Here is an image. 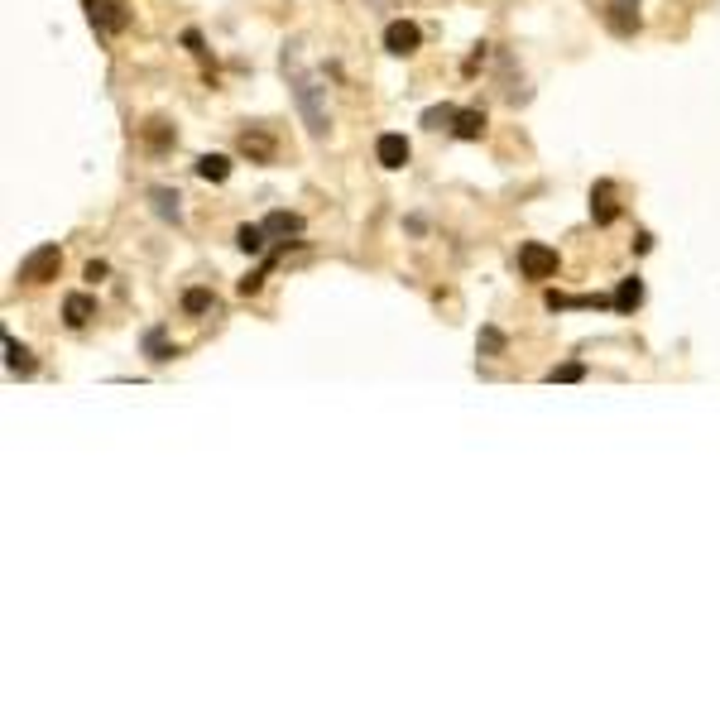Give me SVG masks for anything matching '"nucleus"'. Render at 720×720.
<instances>
[{"label":"nucleus","instance_id":"f257e3e1","mask_svg":"<svg viewBox=\"0 0 720 720\" xmlns=\"http://www.w3.org/2000/svg\"><path fill=\"white\" fill-rule=\"evenodd\" d=\"M279 67H283V77H289V87H293V101H298V115H303V125H308V135L327 139V130H332V115H327V87L303 67L298 44H283Z\"/></svg>","mask_w":720,"mask_h":720},{"label":"nucleus","instance_id":"f03ea898","mask_svg":"<svg viewBox=\"0 0 720 720\" xmlns=\"http://www.w3.org/2000/svg\"><path fill=\"white\" fill-rule=\"evenodd\" d=\"M558 269H562V255L552 250V245H542V241H524V245H518V274H524V279L542 283V279H558Z\"/></svg>","mask_w":720,"mask_h":720},{"label":"nucleus","instance_id":"7ed1b4c3","mask_svg":"<svg viewBox=\"0 0 720 720\" xmlns=\"http://www.w3.org/2000/svg\"><path fill=\"white\" fill-rule=\"evenodd\" d=\"M82 10H87V25L97 29V39H111V34L130 29V10L121 0H82Z\"/></svg>","mask_w":720,"mask_h":720},{"label":"nucleus","instance_id":"20e7f679","mask_svg":"<svg viewBox=\"0 0 720 720\" xmlns=\"http://www.w3.org/2000/svg\"><path fill=\"white\" fill-rule=\"evenodd\" d=\"M58 269H63V250L49 241V245H39V250H29L25 259H20L15 279L20 283H49V279H58Z\"/></svg>","mask_w":720,"mask_h":720},{"label":"nucleus","instance_id":"39448f33","mask_svg":"<svg viewBox=\"0 0 720 720\" xmlns=\"http://www.w3.org/2000/svg\"><path fill=\"white\" fill-rule=\"evenodd\" d=\"M265 231H269V241L279 245V250H293V245H303V217L298 211H269L265 217Z\"/></svg>","mask_w":720,"mask_h":720},{"label":"nucleus","instance_id":"423d86ee","mask_svg":"<svg viewBox=\"0 0 720 720\" xmlns=\"http://www.w3.org/2000/svg\"><path fill=\"white\" fill-rule=\"evenodd\" d=\"M418 49H423V29L413 25V20H389V25H384V53L408 58Z\"/></svg>","mask_w":720,"mask_h":720},{"label":"nucleus","instance_id":"0eeeda50","mask_svg":"<svg viewBox=\"0 0 720 720\" xmlns=\"http://www.w3.org/2000/svg\"><path fill=\"white\" fill-rule=\"evenodd\" d=\"M408 159H413V145H408L404 135H399V130H384V135L375 139V163H380V169L399 173Z\"/></svg>","mask_w":720,"mask_h":720},{"label":"nucleus","instance_id":"6e6552de","mask_svg":"<svg viewBox=\"0 0 720 720\" xmlns=\"http://www.w3.org/2000/svg\"><path fill=\"white\" fill-rule=\"evenodd\" d=\"M548 313H591V308H610L615 313V298H600V293H558L548 289Z\"/></svg>","mask_w":720,"mask_h":720},{"label":"nucleus","instance_id":"1a4fd4ad","mask_svg":"<svg viewBox=\"0 0 720 720\" xmlns=\"http://www.w3.org/2000/svg\"><path fill=\"white\" fill-rule=\"evenodd\" d=\"M639 0H605V29L620 34V39H634L639 34Z\"/></svg>","mask_w":720,"mask_h":720},{"label":"nucleus","instance_id":"9d476101","mask_svg":"<svg viewBox=\"0 0 720 720\" xmlns=\"http://www.w3.org/2000/svg\"><path fill=\"white\" fill-rule=\"evenodd\" d=\"M591 221H596V226H615V221H620L615 183H610V178H600V183L591 187Z\"/></svg>","mask_w":720,"mask_h":720},{"label":"nucleus","instance_id":"9b49d317","mask_svg":"<svg viewBox=\"0 0 720 720\" xmlns=\"http://www.w3.org/2000/svg\"><path fill=\"white\" fill-rule=\"evenodd\" d=\"M149 211L169 226H183V193L178 187H149Z\"/></svg>","mask_w":720,"mask_h":720},{"label":"nucleus","instance_id":"f8f14e48","mask_svg":"<svg viewBox=\"0 0 720 720\" xmlns=\"http://www.w3.org/2000/svg\"><path fill=\"white\" fill-rule=\"evenodd\" d=\"M91 317H97V298H91V293H67L63 298V327L67 332H82Z\"/></svg>","mask_w":720,"mask_h":720},{"label":"nucleus","instance_id":"ddd939ff","mask_svg":"<svg viewBox=\"0 0 720 720\" xmlns=\"http://www.w3.org/2000/svg\"><path fill=\"white\" fill-rule=\"evenodd\" d=\"M241 154L250 159V163H274V135H269V130H259V125L241 130Z\"/></svg>","mask_w":720,"mask_h":720},{"label":"nucleus","instance_id":"4468645a","mask_svg":"<svg viewBox=\"0 0 720 720\" xmlns=\"http://www.w3.org/2000/svg\"><path fill=\"white\" fill-rule=\"evenodd\" d=\"M5 370L15 375V380H34V375H39V356H34L29 346H20L15 336H5Z\"/></svg>","mask_w":720,"mask_h":720},{"label":"nucleus","instance_id":"2eb2a0df","mask_svg":"<svg viewBox=\"0 0 720 720\" xmlns=\"http://www.w3.org/2000/svg\"><path fill=\"white\" fill-rule=\"evenodd\" d=\"M610 298H615V313L620 317H634L644 308V279L639 274H624L620 283H615V293H610Z\"/></svg>","mask_w":720,"mask_h":720},{"label":"nucleus","instance_id":"dca6fc26","mask_svg":"<svg viewBox=\"0 0 720 720\" xmlns=\"http://www.w3.org/2000/svg\"><path fill=\"white\" fill-rule=\"evenodd\" d=\"M139 139H145V149H149V154H169V149L178 145V130H173L169 121H159V115H154V121H145V125H139Z\"/></svg>","mask_w":720,"mask_h":720},{"label":"nucleus","instance_id":"f3484780","mask_svg":"<svg viewBox=\"0 0 720 720\" xmlns=\"http://www.w3.org/2000/svg\"><path fill=\"white\" fill-rule=\"evenodd\" d=\"M447 135H452V139H462V145H471V139H480V135H486V111H480V106H462Z\"/></svg>","mask_w":720,"mask_h":720},{"label":"nucleus","instance_id":"a211bd4d","mask_svg":"<svg viewBox=\"0 0 720 720\" xmlns=\"http://www.w3.org/2000/svg\"><path fill=\"white\" fill-rule=\"evenodd\" d=\"M269 245H274V241H269V231H265V221H245V226H235V250H241V255H269Z\"/></svg>","mask_w":720,"mask_h":720},{"label":"nucleus","instance_id":"6ab92c4d","mask_svg":"<svg viewBox=\"0 0 720 720\" xmlns=\"http://www.w3.org/2000/svg\"><path fill=\"white\" fill-rule=\"evenodd\" d=\"M139 346H145L149 365H169L173 356H178V346H169V332H163V327H149V332L139 336Z\"/></svg>","mask_w":720,"mask_h":720},{"label":"nucleus","instance_id":"aec40b11","mask_svg":"<svg viewBox=\"0 0 720 720\" xmlns=\"http://www.w3.org/2000/svg\"><path fill=\"white\" fill-rule=\"evenodd\" d=\"M231 169H235V163H231L226 154H197V163H193V173H197L202 183H226Z\"/></svg>","mask_w":720,"mask_h":720},{"label":"nucleus","instance_id":"412c9836","mask_svg":"<svg viewBox=\"0 0 720 720\" xmlns=\"http://www.w3.org/2000/svg\"><path fill=\"white\" fill-rule=\"evenodd\" d=\"M476 356H486V360H500V356H510V336L500 332V327H480V336H476Z\"/></svg>","mask_w":720,"mask_h":720},{"label":"nucleus","instance_id":"4be33fe9","mask_svg":"<svg viewBox=\"0 0 720 720\" xmlns=\"http://www.w3.org/2000/svg\"><path fill=\"white\" fill-rule=\"evenodd\" d=\"M178 308H183V317H207V313H217V293L211 289H183Z\"/></svg>","mask_w":720,"mask_h":720},{"label":"nucleus","instance_id":"5701e85b","mask_svg":"<svg viewBox=\"0 0 720 720\" xmlns=\"http://www.w3.org/2000/svg\"><path fill=\"white\" fill-rule=\"evenodd\" d=\"M456 111H462V106H452V101H442V106H428V111H423V130H452Z\"/></svg>","mask_w":720,"mask_h":720},{"label":"nucleus","instance_id":"b1692460","mask_svg":"<svg viewBox=\"0 0 720 720\" xmlns=\"http://www.w3.org/2000/svg\"><path fill=\"white\" fill-rule=\"evenodd\" d=\"M586 380V365L582 360H562L548 370V384H582Z\"/></svg>","mask_w":720,"mask_h":720},{"label":"nucleus","instance_id":"393cba45","mask_svg":"<svg viewBox=\"0 0 720 720\" xmlns=\"http://www.w3.org/2000/svg\"><path fill=\"white\" fill-rule=\"evenodd\" d=\"M183 49H187V53H193V58H202V63H207V58H211V49H207V39H202V29H183Z\"/></svg>","mask_w":720,"mask_h":720},{"label":"nucleus","instance_id":"a878e982","mask_svg":"<svg viewBox=\"0 0 720 720\" xmlns=\"http://www.w3.org/2000/svg\"><path fill=\"white\" fill-rule=\"evenodd\" d=\"M106 274H111V269H106V259H91V265H87V269H82V279H87V283H91V289H97V283H101Z\"/></svg>","mask_w":720,"mask_h":720},{"label":"nucleus","instance_id":"bb28decb","mask_svg":"<svg viewBox=\"0 0 720 720\" xmlns=\"http://www.w3.org/2000/svg\"><path fill=\"white\" fill-rule=\"evenodd\" d=\"M648 250H653V235L639 231V235H634V255H648Z\"/></svg>","mask_w":720,"mask_h":720}]
</instances>
